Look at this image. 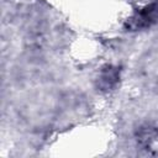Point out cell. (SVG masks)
<instances>
[{"instance_id": "1", "label": "cell", "mask_w": 158, "mask_h": 158, "mask_svg": "<svg viewBox=\"0 0 158 158\" xmlns=\"http://www.w3.org/2000/svg\"><path fill=\"white\" fill-rule=\"evenodd\" d=\"M158 20V0L137 11L127 22L130 30H138L151 26Z\"/></svg>"}, {"instance_id": "2", "label": "cell", "mask_w": 158, "mask_h": 158, "mask_svg": "<svg viewBox=\"0 0 158 158\" xmlns=\"http://www.w3.org/2000/svg\"><path fill=\"white\" fill-rule=\"evenodd\" d=\"M117 79H118L117 69L112 68V67H107L101 72V74L99 77V84H100L101 89L107 90V89H111L117 83Z\"/></svg>"}]
</instances>
